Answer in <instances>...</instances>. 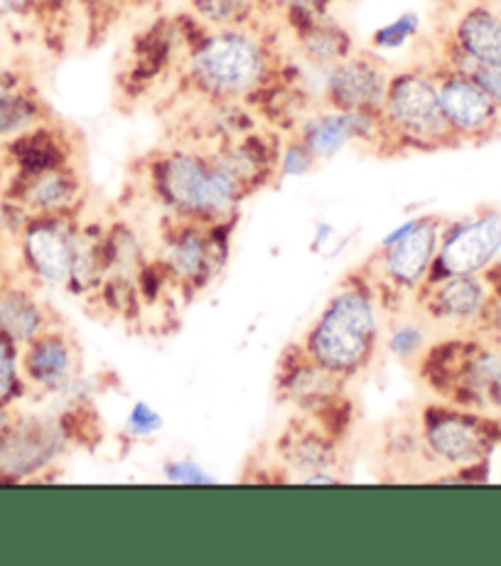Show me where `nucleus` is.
Segmentation results:
<instances>
[{"instance_id": "nucleus-1", "label": "nucleus", "mask_w": 501, "mask_h": 566, "mask_svg": "<svg viewBox=\"0 0 501 566\" xmlns=\"http://www.w3.org/2000/svg\"><path fill=\"white\" fill-rule=\"evenodd\" d=\"M381 303L374 283L356 274L332 293L322 313L302 337L312 363L342 382L359 377L374 363L381 347Z\"/></svg>"}, {"instance_id": "nucleus-2", "label": "nucleus", "mask_w": 501, "mask_h": 566, "mask_svg": "<svg viewBox=\"0 0 501 566\" xmlns=\"http://www.w3.org/2000/svg\"><path fill=\"white\" fill-rule=\"evenodd\" d=\"M156 198L172 217L202 224H228L248 195L246 185L214 154L168 150L150 166Z\"/></svg>"}, {"instance_id": "nucleus-3", "label": "nucleus", "mask_w": 501, "mask_h": 566, "mask_svg": "<svg viewBox=\"0 0 501 566\" xmlns=\"http://www.w3.org/2000/svg\"><path fill=\"white\" fill-rule=\"evenodd\" d=\"M188 77L212 102L234 104L260 94L274 77V60L250 28L202 30L190 45Z\"/></svg>"}, {"instance_id": "nucleus-4", "label": "nucleus", "mask_w": 501, "mask_h": 566, "mask_svg": "<svg viewBox=\"0 0 501 566\" xmlns=\"http://www.w3.org/2000/svg\"><path fill=\"white\" fill-rule=\"evenodd\" d=\"M416 367L443 401L482 413L501 409L499 337L470 335L435 343Z\"/></svg>"}, {"instance_id": "nucleus-5", "label": "nucleus", "mask_w": 501, "mask_h": 566, "mask_svg": "<svg viewBox=\"0 0 501 566\" xmlns=\"http://www.w3.org/2000/svg\"><path fill=\"white\" fill-rule=\"evenodd\" d=\"M381 122L386 128L388 148L440 150L460 146L443 114L438 84L430 70H403L391 74L384 106H381Z\"/></svg>"}, {"instance_id": "nucleus-6", "label": "nucleus", "mask_w": 501, "mask_h": 566, "mask_svg": "<svg viewBox=\"0 0 501 566\" xmlns=\"http://www.w3.org/2000/svg\"><path fill=\"white\" fill-rule=\"evenodd\" d=\"M445 224L448 220L440 214H420L381 239L366 276L374 283L381 303H386L388 296H416L426 286L438 259Z\"/></svg>"}, {"instance_id": "nucleus-7", "label": "nucleus", "mask_w": 501, "mask_h": 566, "mask_svg": "<svg viewBox=\"0 0 501 566\" xmlns=\"http://www.w3.org/2000/svg\"><path fill=\"white\" fill-rule=\"evenodd\" d=\"M501 441V421L492 413L455 407L450 401L430 405L420 413L418 443L426 455L455 471L484 468Z\"/></svg>"}, {"instance_id": "nucleus-8", "label": "nucleus", "mask_w": 501, "mask_h": 566, "mask_svg": "<svg viewBox=\"0 0 501 566\" xmlns=\"http://www.w3.org/2000/svg\"><path fill=\"white\" fill-rule=\"evenodd\" d=\"M72 443L62 419L18 413L0 433V483H28L50 471Z\"/></svg>"}, {"instance_id": "nucleus-9", "label": "nucleus", "mask_w": 501, "mask_h": 566, "mask_svg": "<svg viewBox=\"0 0 501 566\" xmlns=\"http://www.w3.org/2000/svg\"><path fill=\"white\" fill-rule=\"evenodd\" d=\"M15 234L28 279L42 286H67L82 237L76 212L32 214L18 227Z\"/></svg>"}, {"instance_id": "nucleus-10", "label": "nucleus", "mask_w": 501, "mask_h": 566, "mask_svg": "<svg viewBox=\"0 0 501 566\" xmlns=\"http://www.w3.org/2000/svg\"><path fill=\"white\" fill-rule=\"evenodd\" d=\"M172 222L175 224L166 232L162 242L160 269L180 289L198 293L224 266L228 244L220 232L228 224H202L180 217H172Z\"/></svg>"}, {"instance_id": "nucleus-11", "label": "nucleus", "mask_w": 501, "mask_h": 566, "mask_svg": "<svg viewBox=\"0 0 501 566\" xmlns=\"http://www.w3.org/2000/svg\"><path fill=\"white\" fill-rule=\"evenodd\" d=\"M501 252V207H487L445 224L433 276H477L494 266ZM428 279V281H430Z\"/></svg>"}, {"instance_id": "nucleus-12", "label": "nucleus", "mask_w": 501, "mask_h": 566, "mask_svg": "<svg viewBox=\"0 0 501 566\" xmlns=\"http://www.w3.org/2000/svg\"><path fill=\"white\" fill-rule=\"evenodd\" d=\"M413 298L426 323L448 325L455 331H477L492 318L497 293L484 274L435 276Z\"/></svg>"}, {"instance_id": "nucleus-13", "label": "nucleus", "mask_w": 501, "mask_h": 566, "mask_svg": "<svg viewBox=\"0 0 501 566\" xmlns=\"http://www.w3.org/2000/svg\"><path fill=\"white\" fill-rule=\"evenodd\" d=\"M443 114L455 138L462 144H482L494 138L501 128L499 106L467 72L440 67L433 70Z\"/></svg>"}, {"instance_id": "nucleus-14", "label": "nucleus", "mask_w": 501, "mask_h": 566, "mask_svg": "<svg viewBox=\"0 0 501 566\" xmlns=\"http://www.w3.org/2000/svg\"><path fill=\"white\" fill-rule=\"evenodd\" d=\"M20 367H23L28 391H35L40 397L70 395L79 382V347L67 328L52 323L23 345Z\"/></svg>"}, {"instance_id": "nucleus-15", "label": "nucleus", "mask_w": 501, "mask_h": 566, "mask_svg": "<svg viewBox=\"0 0 501 566\" xmlns=\"http://www.w3.org/2000/svg\"><path fill=\"white\" fill-rule=\"evenodd\" d=\"M391 72L374 52H352L324 72V106L381 114Z\"/></svg>"}, {"instance_id": "nucleus-16", "label": "nucleus", "mask_w": 501, "mask_h": 566, "mask_svg": "<svg viewBox=\"0 0 501 566\" xmlns=\"http://www.w3.org/2000/svg\"><path fill=\"white\" fill-rule=\"evenodd\" d=\"M79 200L82 180L72 163L38 172H20L8 190V202L18 212V227L32 214L74 212Z\"/></svg>"}, {"instance_id": "nucleus-17", "label": "nucleus", "mask_w": 501, "mask_h": 566, "mask_svg": "<svg viewBox=\"0 0 501 566\" xmlns=\"http://www.w3.org/2000/svg\"><path fill=\"white\" fill-rule=\"evenodd\" d=\"M445 67H501V3H475L457 18Z\"/></svg>"}, {"instance_id": "nucleus-18", "label": "nucleus", "mask_w": 501, "mask_h": 566, "mask_svg": "<svg viewBox=\"0 0 501 566\" xmlns=\"http://www.w3.org/2000/svg\"><path fill=\"white\" fill-rule=\"evenodd\" d=\"M334 441L337 439L320 427L318 419L305 411L302 423L296 421L283 433V439L278 441V455L288 471L298 473L292 481L300 483L302 478L315 473H334Z\"/></svg>"}, {"instance_id": "nucleus-19", "label": "nucleus", "mask_w": 501, "mask_h": 566, "mask_svg": "<svg viewBox=\"0 0 501 566\" xmlns=\"http://www.w3.org/2000/svg\"><path fill=\"white\" fill-rule=\"evenodd\" d=\"M52 323V313L40 301L32 283L0 276V331L13 337L18 345H25Z\"/></svg>"}, {"instance_id": "nucleus-20", "label": "nucleus", "mask_w": 501, "mask_h": 566, "mask_svg": "<svg viewBox=\"0 0 501 566\" xmlns=\"http://www.w3.org/2000/svg\"><path fill=\"white\" fill-rule=\"evenodd\" d=\"M296 32H298V45H300V52L305 54V60L322 72L334 67V64H340L354 52L352 38L347 35L340 25L330 23L324 15L312 20V23H308Z\"/></svg>"}, {"instance_id": "nucleus-21", "label": "nucleus", "mask_w": 501, "mask_h": 566, "mask_svg": "<svg viewBox=\"0 0 501 566\" xmlns=\"http://www.w3.org/2000/svg\"><path fill=\"white\" fill-rule=\"evenodd\" d=\"M40 124H45V108L35 94L15 86L0 96V140H13Z\"/></svg>"}, {"instance_id": "nucleus-22", "label": "nucleus", "mask_w": 501, "mask_h": 566, "mask_svg": "<svg viewBox=\"0 0 501 566\" xmlns=\"http://www.w3.org/2000/svg\"><path fill=\"white\" fill-rule=\"evenodd\" d=\"M260 0H190L192 18L212 30L250 28Z\"/></svg>"}, {"instance_id": "nucleus-23", "label": "nucleus", "mask_w": 501, "mask_h": 566, "mask_svg": "<svg viewBox=\"0 0 501 566\" xmlns=\"http://www.w3.org/2000/svg\"><path fill=\"white\" fill-rule=\"evenodd\" d=\"M384 347H386V353L394 357V360L406 363V365H416L430 347L426 318L423 321L403 318V321L391 325V331L386 333Z\"/></svg>"}, {"instance_id": "nucleus-24", "label": "nucleus", "mask_w": 501, "mask_h": 566, "mask_svg": "<svg viewBox=\"0 0 501 566\" xmlns=\"http://www.w3.org/2000/svg\"><path fill=\"white\" fill-rule=\"evenodd\" d=\"M20 353L23 345L0 331V409H15L18 401L30 395L20 367Z\"/></svg>"}, {"instance_id": "nucleus-25", "label": "nucleus", "mask_w": 501, "mask_h": 566, "mask_svg": "<svg viewBox=\"0 0 501 566\" xmlns=\"http://www.w3.org/2000/svg\"><path fill=\"white\" fill-rule=\"evenodd\" d=\"M124 429L130 439L143 441L158 437V433L166 429V419H162V413L152 405H148V401L136 399L126 413Z\"/></svg>"}, {"instance_id": "nucleus-26", "label": "nucleus", "mask_w": 501, "mask_h": 566, "mask_svg": "<svg viewBox=\"0 0 501 566\" xmlns=\"http://www.w3.org/2000/svg\"><path fill=\"white\" fill-rule=\"evenodd\" d=\"M420 18L416 13H403L394 23L379 28L372 38L374 50H401L406 42L418 35Z\"/></svg>"}, {"instance_id": "nucleus-27", "label": "nucleus", "mask_w": 501, "mask_h": 566, "mask_svg": "<svg viewBox=\"0 0 501 566\" xmlns=\"http://www.w3.org/2000/svg\"><path fill=\"white\" fill-rule=\"evenodd\" d=\"M318 166V158L312 156V150L302 144L300 136L292 134L286 146L278 150V170L286 178H300L308 176Z\"/></svg>"}, {"instance_id": "nucleus-28", "label": "nucleus", "mask_w": 501, "mask_h": 566, "mask_svg": "<svg viewBox=\"0 0 501 566\" xmlns=\"http://www.w3.org/2000/svg\"><path fill=\"white\" fill-rule=\"evenodd\" d=\"M162 475L172 485H212L216 478L194 459H170L162 463Z\"/></svg>"}, {"instance_id": "nucleus-29", "label": "nucleus", "mask_w": 501, "mask_h": 566, "mask_svg": "<svg viewBox=\"0 0 501 566\" xmlns=\"http://www.w3.org/2000/svg\"><path fill=\"white\" fill-rule=\"evenodd\" d=\"M467 74L475 77V82L482 86L489 94V99H492L501 112V67H472Z\"/></svg>"}, {"instance_id": "nucleus-30", "label": "nucleus", "mask_w": 501, "mask_h": 566, "mask_svg": "<svg viewBox=\"0 0 501 566\" xmlns=\"http://www.w3.org/2000/svg\"><path fill=\"white\" fill-rule=\"evenodd\" d=\"M332 0H270V6H278L286 10L288 15L300 13V15H327V8H330Z\"/></svg>"}, {"instance_id": "nucleus-31", "label": "nucleus", "mask_w": 501, "mask_h": 566, "mask_svg": "<svg viewBox=\"0 0 501 566\" xmlns=\"http://www.w3.org/2000/svg\"><path fill=\"white\" fill-rule=\"evenodd\" d=\"M35 10L32 0H0V18H18Z\"/></svg>"}, {"instance_id": "nucleus-32", "label": "nucleus", "mask_w": 501, "mask_h": 566, "mask_svg": "<svg viewBox=\"0 0 501 566\" xmlns=\"http://www.w3.org/2000/svg\"><path fill=\"white\" fill-rule=\"evenodd\" d=\"M10 90H15V80H13V74H10L8 70H3L0 67V96H3L6 92H10Z\"/></svg>"}, {"instance_id": "nucleus-33", "label": "nucleus", "mask_w": 501, "mask_h": 566, "mask_svg": "<svg viewBox=\"0 0 501 566\" xmlns=\"http://www.w3.org/2000/svg\"><path fill=\"white\" fill-rule=\"evenodd\" d=\"M67 3H70V0H32V6H35V8H47V10H60Z\"/></svg>"}, {"instance_id": "nucleus-34", "label": "nucleus", "mask_w": 501, "mask_h": 566, "mask_svg": "<svg viewBox=\"0 0 501 566\" xmlns=\"http://www.w3.org/2000/svg\"><path fill=\"white\" fill-rule=\"evenodd\" d=\"M15 417V409H0V433L8 429V423L13 421Z\"/></svg>"}]
</instances>
